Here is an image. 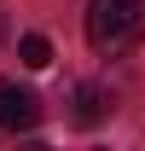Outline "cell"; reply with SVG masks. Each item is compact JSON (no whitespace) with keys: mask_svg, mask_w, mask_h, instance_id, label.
Returning <instances> with one entry per match:
<instances>
[{"mask_svg":"<svg viewBox=\"0 0 145 151\" xmlns=\"http://www.w3.org/2000/svg\"><path fill=\"white\" fill-rule=\"evenodd\" d=\"M0 41H6V18H0Z\"/></svg>","mask_w":145,"mask_h":151,"instance_id":"obj_5","label":"cell"},{"mask_svg":"<svg viewBox=\"0 0 145 151\" xmlns=\"http://www.w3.org/2000/svg\"><path fill=\"white\" fill-rule=\"evenodd\" d=\"M41 122V99L29 93V87H18L12 76H0V128L6 134H23Z\"/></svg>","mask_w":145,"mask_h":151,"instance_id":"obj_2","label":"cell"},{"mask_svg":"<svg viewBox=\"0 0 145 151\" xmlns=\"http://www.w3.org/2000/svg\"><path fill=\"white\" fill-rule=\"evenodd\" d=\"M99 116H105V93H99L93 81H81V87H75V122H81V128H93Z\"/></svg>","mask_w":145,"mask_h":151,"instance_id":"obj_3","label":"cell"},{"mask_svg":"<svg viewBox=\"0 0 145 151\" xmlns=\"http://www.w3.org/2000/svg\"><path fill=\"white\" fill-rule=\"evenodd\" d=\"M145 35V0H87V41L93 52H128Z\"/></svg>","mask_w":145,"mask_h":151,"instance_id":"obj_1","label":"cell"},{"mask_svg":"<svg viewBox=\"0 0 145 151\" xmlns=\"http://www.w3.org/2000/svg\"><path fill=\"white\" fill-rule=\"evenodd\" d=\"M18 58L29 64V70H47V64H52V41L47 35H23L18 41Z\"/></svg>","mask_w":145,"mask_h":151,"instance_id":"obj_4","label":"cell"}]
</instances>
